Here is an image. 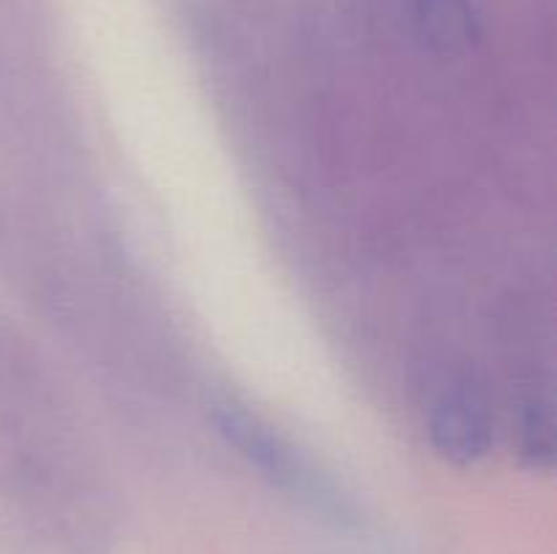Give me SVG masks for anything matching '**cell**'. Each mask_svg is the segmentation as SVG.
I'll return each instance as SVG.
<instances>
[{"instance_id": "obj_1", "label": "cell", "mask_w": 557, "mask_h": 554, "mask_svg": "<svg viewBox=\"0 0 557 554\" xmlns=\"http://www.w3.org/2000/svg\"><path fill=\"white\" fill-rule=\"evenodd\" d=\"M430 435L446 459L460 465L482 459L493 445V416L484 396L468 386L446 391L433 407Z\"/></svg>"}, {"instance_id": "obj_2", "label": "cell", "mask_w": 557, "mask_h": 554, "mask_svg": "<svg viewBox=\"0 0 557 554\" xmlns=\"http://www.w3.org/2000/svg\"><path fill=\"white\" fill-rule=\"evenodd\" d=\"M215 421L228 443L239 449V454L264 470L272 481L288 483V487H305V473L297 454L283 438H277L275 429L267 427L259 416H250L245 407L234 402H223L215 411Z\"/></svg>"}, {"instance_id": "obj_3", "label": "cell", "mask_w": 557, "mask_h": 554, "mask_svg": "<svg viewBox=\"0 0 557 554\" xmlns=\"http://www.w3.org/2000/svg\"><path fill=\"white\" fill-rule=\"evenodd\" d=\"M417 22L435 49H466L476 36V20L468 0H417Z\"/></svg>"}]
</instances>
